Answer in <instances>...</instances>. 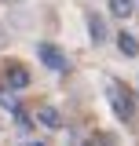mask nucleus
Returning a JSON list of instances; mask_svg holds the SVG:
<instances>
[{
	"label": "nucleus",
	"mask_w": 139,
	"mask_h": 146,
	"mask_svg": "<svg viewBox=\"0 0 139 146\" xmlns=\"http://www.w3.org/2000/svg\"><path fill=\"white\" fill-rule=\"evenodd\" d=\"M136 4H139V0H136Z\"/></svg>",
	"instance_id": "11"
},
{
	"label": "nucleus",
	"mask_w": 139,
	"mask_h": 146,
	"mask_svg": "<svg viewBox=\"0 0 139 146\" xmlns=\"http://www.w3.org/2000/svg\"><path fill=\"white\" fill-rule=\"evenodd\" d=\"M4 77H7V88H15V91L29 88V70H26V66H18V62H11V66L4 70Z\"/></svg>",
	"instance_id": "3"
},
{
	"label": "nucleus",
	"mask_w": 139,
	"mask_h": 146,
	"mask_svg": "<svg viewBox=\"0 0 139 146\" xmlns=\"http://www.w3.org/2000/svg\"><path fill=\"white\" fill-rule=\"evenodd\" d=\"M0 48H4V26H0Z\"/></svg>",
	"instance_id": "10"
},
{
	"label": "nucleus",
	"mask_w": 139,
	"mask_h": 146,
	"mask_svg": "<svg viewBox=\"0 0 139 146\" xmlns=\"http://www.w3.org/2000/svg\"><path fill=\"white\" fill-rule=\"evenodd\" d=\"M117 48H121V55L132 58V55H139V40H136L132 33H121V36H117Z\"/></svg>",
	"instance_id": "5"
},
{
	"label": "nucleus",
	"mask_w": 139,
	"mask_h": 146,
	"mask_svg": "<svg viewBox=\"0 0 139 146\" xmlns=\"http://www.w3.org/2000/svg\"><path fill=\"white\" fill-rule=\"evenodd\" d=\"M106 99H110V106H114V113H117L121 121H128V117L136 113V99H132V91L121 88L117 80H110V84H106Z\"/></svg>",
	"instance_id": "1"
},
{
	"label": "nucleus",
	"mask_w": 139,
	"mask_h": 146,
	"mask_svg": "<svg viewBox=\"0 0 139 146\" xmlns=\"http://www.w3.org/2000/svg\"><path fill=\"white\" fill-rule=\"evenodd\" d=\"M37 55H40V62H44L48 70H66V55L59 51L55 44H40V48H37Z\"/></svg>",
	"instance_id": "2"
},
{
	"label": "nucleus",
	"mask_w": 139,
	"mask_h": 146,
	"mask_svg": "<svg viewBox=\"0 0 139 146\" xmlns=\"http://www.w3.org/2000/svg\"><path fill=\"white\" fill-rule=\"evenodd\" d=\"M88 33H92V40H95V44H103V40H106V26H103V18H99V15L88 18Z\"/></svg>",
	"instance_id": "6"
},
{
	"label": "nucleus",
	"mask_w": 139,
	"mask_h": 146,
	"mask_svg": "<svg viewBox=\"0 0 139 146\" xmlns=\"http://www.w3.org/2000/svg\"><path fill=\"white\" fill-rule=\"evenodd\" d=\"M136 11V0H110V15L114 18H128Z\"/></svg>",
	"instance_id": "4"
},
{
	"label": "nucleus",
	"mask_w": 139,
	"mask_h": 146,
	"mask_svg": "<svg viewBox=\"0 0 139 146\" xmlns=\"http://www.w3.org/2000/svg\"><path fill=\"white\" fill-rule=\"evenodd\" d=\"M84 146H106V143H103V139H88Z\"/></svg>",
	"instance_id": "8"
},
{
	"label": "nucleus",
	"mask_w": 139,
	"mask_h": 146,
	"mask_svg": "<svg viewBox=\"0 0 139 146\" xmlns=\"http://www.w3.org/2000/svg\"><path fill=\"white\" fill-rule=\"evenodd\" d=\"M37 117H40V124H48V128H62V117H59V110H55V106H44Z\"/></svg>",
	"instance_id": "7"
},
{
	"label": "nucleus",
	"mask_w": 139,
	"mask_h": 146,
	"mask_svg": "<svg viewBox=\"0 0 139 146\" xmlns=\"http://www.w3.org/2000/svg\"><path fill=\"white\" fill-rule=\"evenodd\" d=\"M26 146H48V143H40V139H33V143H26Z\"/></svg>",
	"instance_id": "9"
}]
</instances>
